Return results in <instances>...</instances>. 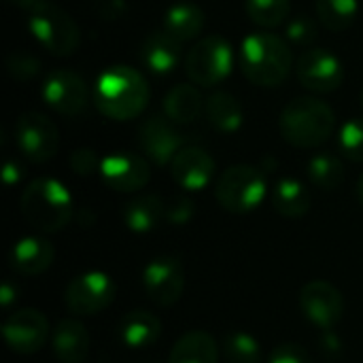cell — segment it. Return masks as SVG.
Wrapping results in <instances>:
<instances>
[{"label": "cell", "mask_w": 363, "mask_h": 363, "mask_svg": "<svg viewBox=\"0 0 363 363\" xmlns=\"http://www.w3.org/2000/svg\"><path fill=\"white\" fill-rule=\"evenodd\" d=\"M9 4H13V6H17V9H23V11H32V9H36L38 4H43V2H47V0H6Z\"/></svg>", "instance_id": "60d3db41"}, {"label": "cell", "mask_w": 363, "mask_h": 363, "mask_svg": "<svg viewBox=\"0 0 363 363\" xmlns=\"http://www.w3.org/2000/svg\"><path fill=\"white\" fill-rule=\"evenodd\" d=\"M170 174L179 187L200 191L215 177V160L202 147H183L170 162Z\"/></svg>", "instance_id": "e0dca14e"}, {"label": "cell", "mask_w": 363, "mask_h": 363, "mask_svg": "<svg viewBox=\"0 0 363 363\" xmlns=\"http://www.w3.org/2000/svg\"><path fill=\"white\" fill-rule=\"evenodd\" d=\"M143 287L147 298L157 306H174L185 291V268L177 257L164 255L153 262L143 272Z\"/></svg>", "instance_id": "8fae6325"}, {"label": "cell", "mask_w": 363, "mask_h": 363, "mask_svg": "<svg viewBox=\"0 0 363 363\" xmlns=\"http://www.w3.org/2000/svg\"><path fill=\"white\" fill-rule=\"evenodd\" d=\"M40 94L45 104L64 117H79L81 113H85L89 102L85 81L77 72L66 68L49 72L45 77Z\"/></svg>", "instance_id": "30bf717a"}, {"label": "cell", "mask_w": 363, "mask_h": 363, "mask_svg": "<svg viewBox=\"0 0 363 363\" xmlns=\"http://www.w3.org/2000/svg\"><path fill=\"white\" fill-rule=\"evenodd\" d=\"M181 45L168 32H151L140 45V60L153 74H170L181 60Z\"/></svg>", "instance_id": "ffe728a7"}, {"label": "cell", "mask_w": 363, "mask_h": 363, "mask_svg": "<svg viewBox=\"0 0 363 363\" xmlns=\"http://www.w3.org/2000/svg\"><path fill=\"white\" fill-rule=\"evenodd\" d=\"M15 145L28 162L45 164L55 157L60 147V134L55 123L36 111L19 115L15 123Z\"/></svg>", "instance_id": "9c48e42d"}, {"label": "cell", "mask_w": 363, "mask_h": 363, "mask_svg": "<svg viewBox=\"0 0 363 363\" xmlns=\"http://www.w3.org/2000/svg\"><path fill=\"white\" fill-rule=\"evenodd\" d=\"M306 174L315 187L334 191L345 181V166H342L340 157H336L332 153H317L308 160Z\"/></svg>", "instance_id": "83f0119b"}, {"label": "cell", "mask_w": 363, "mask_h": 363, "mask_svg": "<svg viewBox=\"0 0 363 363\" xmlns=\"http://www.w3.org/2000/svg\"><path fill=\"white\" fill-rule=\"evenodd\" d=\"M319 21L330 32H342L353 26L359 13V0H317L315 2Z\"/></svg>", "instance_id": "f1b7e54d"}, {"label": "cell", "mask_w": 363, "mask_h": 363, "mask_svg": "<svg viewBox=\"0 0 363 363\" xmlns=\"http://www.w3.org/2000/svg\"><path fill=\"white\" fill-rule=\"evenodd\" d=\"M28 28L38 45L55 57H68L79 49L81 32L74 19L55 4L43 2L28 13Z\"/></svg>", "instance_id": "8992f818"}, {"label": "cell", "mask_w": 363, "mask_h": 363, "mask_svg": "<svg viewBox=\"0 0 363 363\" xmlns=\"http://www.w3.org/2000/svg\"><path fill=\"white\" fill-rule=\"evenodd\" d=\"M223 357L228 363H262V347L247 332H232L223 338Z\"/></svg>", "instance_id": "4dcf8cb0"}, {"label": "cell", "mask_w": 363, "mask_h": 363, "mask_svg": "<svg viewBox=\"0 0 363 363\" xmlns=\"http://www.w3.org/2000/svg\"><path fill=\"white\" fill-rule=\"evenodd\" d=\"M272 208L287 219H300L311 211V194L298 179H281L272 187Z\"/></svg>", "instance_id": "484cf974"}, {"label": "cell", "mask_w": 363, "mask_h": 363, "mask_svg": "<svg viewBox=\"0 0 363 363\" xmlns=\"http://www.w3.org/2000/svg\"><path fill=\"white\" fill-rule=\"evenodd\" d=\"M2 336L11 351L19 355H32L38 353L49 340V321L40 311L21 308L6 317Z\"/></svg>", "instance_id": "5bb4252c"}, {"label": "cell", "mask_w": 363, "mask_h": 363, "mask_svg": "<svg viewBox=\"0 0 363 363\" xmlns=\"http://www.w3.org/2000/svg\"><path fill=\"white\" fill-rule=\"evenodd\" d=\"M117 332H119V340L123 342V347L143 351L157 342L162 334V323L149 311H132L119 321Z\"/></svg>", "instance_id": "44dd1931"}, {"label": "cell", "mask_w": 363, "mask_h": 363, "mask_svg": "<svg viewBox=\"0 0 363 363\" xmlns=\"http://www.w3.org/2000/svg\"><path fill=\"white\" fill-rule=\"evenodd\" d=\"M151 98L147 79L132 66H111L96 79V108L113 121H130L138 117Z\"/></svg>", "instance_id": "6da1fadb"}, {"label": "cell", "mask_w": 363, "mask_h": 363, "mask_svg": "<svg viewBox=\"0 0 363 363\" xmlns=\"http://www.w3.org/2000/svg\"><path fill=\"white\" fill-rule=\"evenodd\" d=\"M362 104H363V89H362Z\"/></svg>", "instance_id": "7bdbcfd3"}, {"label": "cell", "mask_w": 363, "mask_h": 363, "mask_svg": "<svg viewBox=\"0 0 363 363\" xmlns=\"http://www.w3.org/2000/svg\"><path fill=\"white\" fill-rule=\"evenodd\" d=\"M138 147L157 166H168L183 149V138L166 115H153L138 128Z\"/></svg>", "instance_id": "2e32d148"}, {"label": "cell", "mask_w": 363, "mask_h": 363, "mask_svg": "<svg viewBox=\"0 0 363 363\" xmlns=\"http://www.w3.org/2000/svg\"><path fill=\"white\" fill-rule=\"evenodd\" d=\"M100 162H102V160H100V157L96 155V151L89 149V147L74 149V151L70 153V157H68V164H70L72 172L79 174V177H89V174H94L96 170H100Z\"/></svg>", "instance_id": "e575fe53"}, {"label": "cell", "mask_w": 363, "mask_h": 363, "mask_svg": "<svg viewBox=\"0 0 363 363\" xmlns=\"http://www.w3.org/2000/svg\"><path fill=\"white\" fill-rule=\"evenodd\" d=\"M247 15L262 28H279L291 13L289 0H247Z\"/></svg>", "instance_id": "f546056e"}, {"label": "cell", "mask_w": 363, "mask_h": 363, "mask_svg": "<svg viewBox=\"0 0 363 363\" xmlns=\"http://www.w3.org/2000/svg\"><path fill=\"white\" fill-rule=\"evenodd\" d=\"M162 108H164V115L174 125H187L200 117V113L204 111V100L196 85L179 83L164 96Z\"/></svg>", "instance_id": "7402d4cb"}, {"label": "cell", "mask_w": 363, "mask_h": 363, "mask_svg": "<svg viewBox=\"0 0 363 363\" xmlns=\"http://www.w3.org/2000/svg\"><path fill=\"white\" fill-rule=\"evenodd\" d=\"M268 194L266 174L249 164H234L221 172L215 183V198L219 206L232 215H247L255 211Z\"/></svg>", "instance_id": "5b68a950"}, {"label": "cell", "mask_w": 363, "mask_h": 363, "mask_svg": "<svg viewBox=\"0 0 363 363\" xmlns=\"http://www.w3.org/2000/svg\"><path fill=\"white\" fill-rule=\"evenodd\" d=\"M285 34H287V40H291L298 47L313 45L315 38H317V26L313 23V19L300 15V17L289 19L287 28H285Z\"/></svg>", "instance_id": "836d02e7"}, {"label": "cell", "mask_w": 363, "mask_h": 363, "mask_svg": "<svg viewBox=\"0 0 363 363\" xmlns=\"http://www.w3.org/2000/svg\"><path fill=\"white\" fill-rule=\"evenodd\" d=\"M100 177L106 187L121 194H134L140 191L149 179H151V164L136 153L130 151H117L108 153L100 162Z\"/></svg>", "instance_id": "7c38bea8"}, {"label": "cell", "mask_w": 363, "mask_h": 363, "mask_svg": "<svg viewBox=\"0 0 363 363\" xmlns=\"http://www.w3.org/2000/svg\"><path fill=\"white\" fill-rule=\"evenodd\" d=\"M166 215V206L160 200V196L155 194H145V196H136L130 202H125L121 217L123 223L130 232L134 234H149L153 232L160 221Z\"/></svg>", "instance_id": "603a6c76"}, {"label": "cell", "mask_w": 363, "mask_h": 363, "mask_svg": "<svg viewBox=\"0 0 363 363\" xmlns=\"http://www.w3.org/2000/svg\"><path fill=\"white\" fill-rule=\"evenodd\" d=\"M204 111H206L208 123L215 130L225 132V134L236 132L242 125V119H245L240 102L228 91H217V94L208 96V100L204 104Z\"/></svg>", "instance_id": "4316f807"}, {"label": "cell", "mask_w": 363, "mask_h": 363, "mask_svg": "<svg viewBox=\"0 0 363 363\" xmlns=\"http://www.w3.org/2000/svg\"><path fill=\"white\" fill-rule=\"evenodd\" d=\"M300 308L319 330L330 332L345 313L342 294L328 281H311L300 291Z\"/></svg>", "instance_id": "9a60e30c"}, {"label": "cell", "mask_w": 363, "mask_h": 363, "mask_svg": "<svg viewBox=\"0 0 363 363\" xmlns=\"http://www.w3.org/2000/svg\"><path fill=\"white\" fill-rule=\"evenodd\" d=\"M298 81L315 94H330L342 85V62L330 49H308L300 55L296 66Z\"/></svg>", "instance_id": "4fadbf2b"}, {"label": "cell", "mask_w": 363, "mask_h": 363, "mask_svg": "<svg viewBox=\"0 0 363 363\" xmlns=\"http://www.w3.org/2000/svg\"><path fill=\"white\" fill-rule=\"evenodd\" d=\"M21 215L38 232H60L72 219V196L57 179L40 177L21 194Z\"/></svg>", "instance_id": "277c9868"}, {"label": "cell", "mask_w": 363, "mask_h": 363, "mask_svg": "<svg viewBox=\"0 0 363 363\" xmlns=\"http://www.w3.org/2000/svg\"><path fill=\"white\" fill-rule=\"evenodd\" d=\"M268 363H313L311 362V355L306 353L304 347L300 345H294V342H287V345H281L272 351Z\"/></svg>", "instance_id": "d590c367"}, {"label": "cell", "mask_w": 363, "mask_h": 363, "mask_svg": "<svg viewBox=\"0 0 363 363\" xmlns=\"http://www.w3.org/2000/svg\"><path fill=\"white\" fill-rule=\"evenodd\" d=\"M279 130L285 143L298 149H315L332 138L336 130V115L323 100L302 96L283 108Z\"/></svg>", "instance_id": "3957f363"}, {"label": "cell", "mask_w": 363, "mask_h": 363, "mask_svg": "<svg viewBox=\"0 0 363 363\" xmlns=\"http://www.w3.org/2000/svg\"><path fill=\"white\" fill-rule=\"evenodd\" d=\"M355 194H357V200L363 204V172L362 177L357 179V187H355Z\"/></svg>", "instance_id": "b9f144b4"}, {"label": "cell", "mask_w": 363, "mask_h": 363, "mask_svg": "<svg viewBox=\"0 0 363 363\" xmlns=\"http://www.w3.org/2000/svg\"><path fill=\"white\" fill-rule=\"evenodd\" d=\"M91 6H94V13L104 21H117L128 11L125 0H91Z\"/></svg>", "instance_id": "74e56055"}, {"label": "cell", "mask_w": 363, "mask_h": 363, "mask_svg": "<svg viewBox=\"0 0 363 363\" xmlns=\"http://www.w3.org/2000/svg\"><path fill=\"white\" fill-rule=\"evenodd\" d=\"M206 15L200 6L191 2H177L164 15V32H168L179 43H187L200 36Z\"/></svg>", "instance_id": "d4e9b609"}, {"label": "cell", "mask_w": 363, "mask_h": 363, "mask_svg": "<svg viewBox=\"0 0 363 363\" xmlns=\"http://www.w3.org/2000/svg\"><path fill=\"white\" fill-rule=\"evenodd\" d=\"M115 296H117L115 281L102 270H89L74 277L68 283L64 291V302L70 313L79 317H94L106 311L115 302Z\"/></svg>", "instance_id": "ba28073f"}, {"label": "cell", "mask_w": 363, "mask_h": 363, "mask_svg": "<svg viewBox=\"0 0 363 363\" xmlns=\"http://www.w3.org/2000/svg\"><path fill=\"white\" fill-rule=\"evenodd\" d=\"M191 217H194V202L189 198H174L166 206V215H164V219L174 223V225H183Z\"/></svg>", "instance_id": "8d00e7d4"}, {"label": "cell", "mask_w": 363, "mask_h": 363, "mask_svg": "<svg viewBox=\"0 0 363 363\" xmlns=\"http://www.w3.org/2000/svg\"><path fill=\"white\" fill-rule=\"evenodd\" d=\"M6 72L15 81H30L40 72V62L28 51H13L6 55Z\"/></svg>", "instance_id": "d6a6232c"}, {"label": "cell", "mask_w": 363, "mask_h": 363, "mask_svg": "<svg viewBox=\"0 0 363 363\" xmlns=\"http://www.w3.org/2000/svg\"><path fill=\"white\" fill-rule=\"evenodd\" d=\"M289 45L270 32H253L240 43L238 66L242 74L259 87H279L291 72Z\"/></svg>", "instance_id": "7a4b0ae2"}, {"label": "cell", "mask_w": 363, "mask_h": 363, "mask_svg": "<svg viewBox=\"0 0 363 363\" xmlns=\"http://www.w3.org/2000/svg\"><path fill=\"white\" fill-rule=\"evenodd\" d=\"M2 177H4V183L6 185H15L21 181V166L13 160H6L4 162V170H2Z\"/></svg>", "instance_id": "f35d334b"}, {"label": "cell", "mask_w": 363, "mask_h": 363, "mask_svg": "<svg viewBox=\"0 0 363 363\" xmlns=\"http://www.w3.org/2000/svg\"><path fill=\"white\" fill-rule=\"evenodd\" d=\"M17 298V287L11 283V281H4L2 283V287H0V304L6 308V306H11L13 304V300Z\"/></svg>", "instance_id": "ab89813d"}, {"label": "cell", "mask_w": 363, "mask_h": 363, "mask_svg": "<svg viewBox=\"0 0 363 363\" xmlns=\"http://www.w3.org/2000/svg\"><path fill=\"white\" fill-rule=\"evenodd\" d=\"M234 68V49L223 36H204L185 57V70L194 85L215 87L230 77Z\"/></svg>", "instance_id": "52a82bcc"}, {"label": "cell", "mask_w": 363, "mask_h": 363, "mask_svg": "<svg viewBox=\"0 0 363 363\" xmlns=\"http://www.w3.org/2000/svg\"><path fill=\"white\" fill-rule=\"evenodd\" d=\"M53 355L60 363H83L89 351V334L77 319H62L51 334Z\"/></svg>", "instance_id": "d6986e66"}, {"label": "cell", "mask_w": 363, "mask_h": 363, "mask_svg": "<svg viewBox=\"0 0 363 363\" xmlns=\"http://www.w3.org/2000/svg\"><path fill=\"white\" fill-rule=\"evenodd\" d=\"M53 245L40 236H23L11 249V268L23 277H36L53 264Z\"/></svg>", "instance_id": "ac0fdd59"}, {"label": "cell", "mask_w": 363, "mask_h": 363, "mask_svg": "<svg viewBox=\"0 0 363 363\" xmlns=\"http://www.w3.org/2000/svg\"><path fill=\"white\" fill-rule=\"evenodd\" d=\"M338 147L347 160L363 164V117H353L342 123L338 134Z\"/></svg>", "instance_id": "1f68e13d"}, {"label": "cell", "mask_w": 363, "mask_h": 363, "mask_svg": "<svg viewBox=\"0 0 363 363\" xmlns=\"http://www.w3.org/2000/svg\"><path fill=\"white\" fill-rule=\"evenodd\" d=\"M168 363H219V347L208 332L194 330L174 342Z\"/></svg>", "instance_id": "cb8c5ba5"}]
</instances>
